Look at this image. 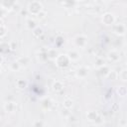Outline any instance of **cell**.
<instances>
[{
	"mask_svg": "<svg viewBox=\"0 0 127 127\" xmlns=\"http://www.w3.org/2000/svg\"><path fill=\"white\" fill-rule=\"evenodd\" d=\"M64 107H65L66 109L70 108L71 105H72V100H71V99H65L64 102Z\"/></svg>",
	"mask_w": 127,
	"mask_h": 127,
	"instance_id": "obj_12",
	"label": "cell"
},
{
	"mask_svg": "<svg viewBox=\"0 0 127 127\" xmlns=\"http://www.w3.org/2000/svg\"><path fill=\"white\" fill-rule=\"evenodd\" d=\"M123 127H126V126H123Z\"/></svg>",
	"mask_w": 127,
	"mask_h": 127,
	"instance_id": "obj_25",
	"label": "cell"
},
{
	"mask_svg": "<svg viewBox=\"0 0 127 127\" xmlns=\"http://www.w3.org/2000/svg\"><path fill=\"white\" fill-rule=\"evenodd\" d=\"M68 63H69V59L66 55H60L57 57V64L60 66V67H66L68 65Z\"/></svg>",
	"mask_w": 127,
	"mask_h": 127,
	"instance_id": "obj_2",
	"label": "cell"
},
{
	"mask_svg": "<svg viewBox=\"0 0 127 127\" xmlns=\"http://www.w3.org/2000/svg\"><path fill=\"white\" fill-rule=\"evenodd\" d=\"M6 34V29L3 26H0V37H3Z\"/></svg>",
	"mask_w": 127,
	"mask_h": 127,
	"instance_id": "obj_16",
	"label": "cell"
},
{
	"mask_svg": "<svg viewBox=\"0 0 127 127\" xmlns=\"http://www.w3.org/2000/svg\"><path fill=\"white\" fill-rule=\"evenodd\" d=\"M114 32H115L116 34L123 35V34L125 33V27H124V25H122V24L116 25V26L114 27Z\"/></svg>",
	"mask_w": 127,
	"mask_h": 127,
	"instance_id": "obj_4",
	"label": "cell"
},
{
	"mask_svg": "<svg viewBox=\"0 0 127 127\" xmlns=\"http://www.w3.org/2000/svg\"><path fill=\"white\" fill-rule=\"evenodd\" d=\"M2 61H3V59H2V56H1V55H0V64H1V63H2Z\"/></svg>",
	"mask_w": 127,
	"mask_h": 127,
	"instance_id": "obj_23",
	"label": "cell"
},
{
	"mask_svg": "<svg viewBox=\"0 0 127 127\" xmlns=\"http://www.w3.org/2000/svg\"><path fill=\"white\" fill-rule=\"evenodd\" d=\"M122 79L123 80H126V70H122Z\"/></svg>",
	"mask_w": 127,
	"mask_h": 127,
	"instance_id": "obj_22",
	"label": "cell"
},
{
	"mask_svg": "<svg viewBox=\"0 0 127 127\" xmlns=\"http://www.w3.org/2000/svg\"><path fill=\"white\" fill-rule=\"evenodd\" d=\"M108 58H109V60H110L111 62H115V61H117V60L119 59V56H118V54H117V53L112 52V53H109Z\"/></svg>",
	"mask_w": 127,
	"mask_h": 127,
	"instance_id": "obj_8",
	"label": "cell"
},
{
	"mask_svg": "<svg viewBox=\"0 0 127 127\" xmlns=\"http://www.w3.org/2000/svg\"><path fill=\"white\" fill-rule=\"evenodd\" d=\"M0 73H1V66H0Z\"/></svg>",
	"mask_w": 127,
	"mask_h": 127,
	"instance_id": "obj_24",
	"label": "cell"
},
{
	"mask_svg": "<svg viewBox=\"0 0 127 127\" xmlns=\"http://www.w3.org/2000/svg\"><path fill=\"white\" fill-rule=\"evenodd\" d=\"M102 22H103L105 25H111V24H113V22H114V17H113V15H112L111 13H106V14H104L103 17H102Z\"/></svg>",
	"mask_w": 127,
	"mask_h": 127,
	"instance_id": "obj_3",
	"label": "cell"
},
{
	"mask_svg": "<svg viewBox=\"0 0 127 127\" xmlns=\"http://www.w3.org/2000/svg\"><path fill=\"white\" fill-rule=\"evenodd\" d=\"M34 127H43V122H42V121H37V122H35Z\"/></svg>",
	"mask_w": 127,
	"mask_h": 127,
	"instance_id": "obj_19",
	"label": "cell"
},
{
	"mask_svg": "<svg viewBox=\"0 0 127 127\" xmlns=\"http://www.w3.org/2000/svg\"><path fill=\"white\" fill-rule=\"evenodd\" d=\"M17 84H18V87L19 88H24L26 86V82L24 80H21V79L17 81Z\"/></svg>",
	"mask_w": 127,
	"mask_h": 127,
	"instance_id": "obj_14",
	"label": "cell"
},
{
	"mask_svg": "<svg viewBox=\"0 0 127 127\" xmlns=\"http://www.w3.org/2000/svg\"><path fill=\"white\" fill-rule=\"evenodd\" d=\"M96 65H98V66H102V65H104V61L101 60V59H98V60L96 61Z\"/></svg>",
	"mask_w": 127,
	"mask_h": 127,
	"instance_id": "obj_17",
	"label": "cell"
},
{
	"mask_svg": "<svg viewBox=\"0 0 127 127\" xmlns=\"http://www.w3.org/2000/svg\"><path fill=\"white\" fill-rule=\"evenodd\" d=\"M85 42H86V40H85V38H84V37H82V36H79V37H77V38H76V40H75V43H76V45H77V46H80V47L84 46Z\"/></svg>",
	"mask_w": 127,
	"mask_h": 127,
	"instance_id": "obj_6",
	"label": "cell"
},
{
	"mask_svg": "<svg viewBox=\"0 0 127 127\" xmlns=\"http://www.w3.org/2000/svg\"><path fill=\"white\" fill-rule=\"evenodd\" d=\"M13 106H14V104H13L12 102H8V103L5 105V109H6L7 111H13Z\"/></svg>",
	"mask_w": 127,
	"mask_h": 127,
	"instance_id": "obj_13",
	"label": "cell"
},
{
	"mask_svg": "<svg viewBox=\"0 0 127 127\" xmlns=\"http://www.w3.org/2000/svg\"><path fill=\"white\" fill-rule=\"evenodd\" d=\"M45 15H46V13H42V11H41L37 16H38V18H39V19H43V18L45 17Z\"/></svg>",
	"mask_w": 127,
	"mask_h": 127,
	"instance_id": "obj_21",
	"label": "cell"
},
{
	"mask_svg": "<svg viewBox=\"0 0 127 127\" xmlns=\"http://www.w3.org/2000/svg\"><path fill=\"white\" fill-rule=\"evenodd\" d=\"M42 8H43V6H42V4H41L40 2H38V1H33V2H31V3L29 4L28 10H29L30 13H32V14H34V15H38V14L42 11Z\"/></svg>",
	"mask_w": 127,
	"mask_h": 127,
	"instance_id": "obj_1",
	"label": "cell"
},
{
	"mask_svg": "<svg viewBox=\"0 0 127 127\" xmlns=\"http://www.w3.org/2000/svg\"><path fill=\"white\" fill-rule=\"evenodd\" d=\"M76 74H77V76H79V77H84V76L87 74V69L84 68V67H81V68H79V69L77 70Z\"/></svg>",
	"mask_w": 127,
	"mask_h": 127,
	"instance_id": "obj_7",
	"label": "cell"
},
{
	"mask_svg": "<svg viewBox=\"0 0 127 127\" xmlns=\"http://www.w3.org/2000/svg\"><path fill=\"white\" fill-rule=\"evenodd\" d=\"M43 34V30L40 28V27H37V28H35L34 29V32H33V35L35 36V37H37V38H39L41 35Z\"/></svg>",
	"mask_w": 127,
	"mask_h": 127,
	"instance_id": "obj_10",
	"label": "cell"
},
{
	"mask_svg": "<svg viewBox=\"0 0 127 127\" xmlns=\"http://www.w3.org/2000/svg\"><path fill=\"white\" fill-rule=\"evenodd\" d=\"M19 67H20V65H19V64H18L17 62H15V63H13V64H11V68H12L13 70H17V69H19Z\"/></svg>",
	"mask_w": 127,
	"mask_h": 127,
	"instance_id": "obj_15",
	"label": "cell"
},
{
	"mask_svg": "<svg viewBox=\"0 0 127 127\" xmlns=\"http://www.w3.org/2000/svg\"><path fill=\"white\" fill-rule=\"evenodd\" d=\"M63 87H64V85H63V83L61 81H56L53 84V88H54L55 91H61L63 89Z\"/></svg>",
	"mask_w": 127,
	"mask_h": 127,
	"instance_id": "obj_5",
	"label": "cell"
},
{
	"mask_svg": "<svg viewBox=\"0 0 127 127\" xmlns=\"http://www.w3.org/2000/svg\"><path fill=\"white\" fill-rule=\"evenodd\" d=\"M28 26H29V28H35V22L33 20H29L28 21Z\"/></svg>",
	"mask_w": 127,
	"mask_h": 127,
	"instance_id": "obj_18",
	"label": "cell"
},
{
	"mask_svg": "<svg viewBox=\"0 0 127 127\" xmlns=\"http://www.w3.org/2000/svg\"><path fill=\"white\" fill-rule=\"evenodd\" d=\"M78 56L79 55L77 53H75V52H69L67 57H68L69 60H77L78 59Z\"/></svg>",
	"mask_w": 127,
	"mask_h": 127,
	"instance_id": "obj_11",
	"label": "cell"
},
{
	"mask_svg": "<svg viewBox=\"0 0 127 127\" xmlns=\"http://www.w3.org/2000/svg\"><path fill=\"white\" fill-rule=\"evenodd\" d=\"M108 75H109V77H111L112 79H114V78L116 77V73H115L114 71H111V72H108Z\"/></svg>",
	"mask_w": 127,
	"mask_h": 127,
	"instance_id": "obj_20",
	"label": "cell"
},
{
	"mask_svg": "<svg viewBox=\"0 0 127 127\" xmlns=\"http://www.w3.org/2000/svg\"><path fill=\"white\" fill-rule=\"evenodd\" d=\"M87 117H88V119L91 120V121H95L96 119H98V118H97V114H96V112H94V111H89V112L87 113Z\"/></svg>",
	"mask_w": 127,
	"mask_h": 127,
	"instance_id": "obj_9",
	"label": "cell"
}]
</instances>
